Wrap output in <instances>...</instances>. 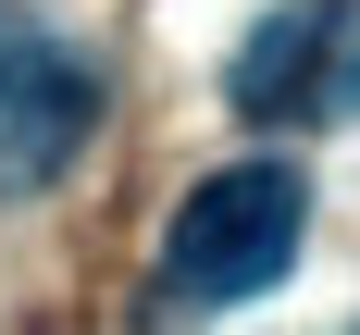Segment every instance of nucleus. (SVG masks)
Masks as SVG:
<instances>
[{"mask_svg":"<svg viewBox=\"0 0 360 335\" xmlns=\"http://www.w3.org/2000/svg\"><path fill=\"white\" fill-rule=\"evenodd\" d=\"M298 236H311V174L298 162H224L162 223V310H236V298H261L298 261Z\"/></svg>","mask_w":360,"mask_h":335,"instance_id":"obj_1","label":"nucleus"},{"mask_svg":"<svg viewBox=\"0 0 360 335\" xmlns=\"http://www.w3.org/2000/svg\"><path fill=\"white\" fill-rule=\"evenodd\" d=\"M224 100L249 124H335L360 112V0H286L236 37L224 63Z\"/></svg>","mask_w":360,"mask_h":335,"instance_id":"obj_2","label":"nucleus"},{"mask_svg":"<svg viewBox=\"0 0 360 335\" xmlns=\"http://www.w3.org/2000/svg\"><path fill=\"white\" fill-rule=\"evenodd\" d=\"M87 124H100V74L75 63L37 13L0 0V199L50 186L75 149H87Z\"/></svg>","mask_w":360,"mask_h":335,"instance_id":"obj_3","label":"nucleus"}]
</instances>
